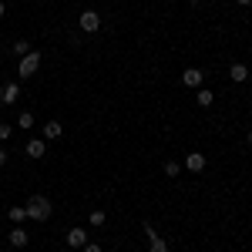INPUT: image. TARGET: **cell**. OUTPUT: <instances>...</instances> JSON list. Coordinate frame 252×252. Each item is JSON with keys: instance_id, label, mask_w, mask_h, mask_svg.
Returning a JSON list of instances; mask_svg holds the SVG:
<instances>
[{"instance_id": "cell-11", "label": "cell", "mask_w": 252, "mask_h": 252, "mask_svg": "<svg viewBox=\"0 0 252 252\" xmlns=\"http://www.w3.org/2000/svg\"><path fill=\"white\" fill-rule=\"evenodd\" d=\"M229 81H235V84H246V81H249V67L235 61L232 67H229Z\"/></svg>"}, {"instance_id": "cell-14", "label": "cell", "mask_w": 252, "mask_h": 252, "mask_svg": "<svg viewBox=\"0 0 252 252\" xmlns=\"http://www.w3.org/2000/svg\"><path fill=\"white\" fill-rule=\"evenodd\" d=\"M7 219H10L14 225H24V222H27V209H24V205H10V209H7Z\"/></svg>"}, {"instance_id": "cell-9", "label": "cell", "mask_w": 252, "mask_h": 252, "mask_svg": "<svg viewBox=\"0 0 252 252\" xmlns=\"http://www.w3.org/2000/svg\"><path fill=\"white\" fill-rule=\"evenodd\" d=\"M44 152H47V141H44V138H31V141L24 145V155L27 158H44Z\"/></svg>"}, {"instance_id": "cell-19", "label": "cell", "mask_w": 252, "mask_h": 252, "mask_svg": "<svg viewBox=\"0 0 252 252\" xmlns=\"http://www.w3.org/2000/svg\"><path fill=\"white\" fill-rule=\"evenodd\" d=\"M10 135H14V125H0V141H7Z\"/></svg>"}, {"instance_id": "cell-5", "label": "cell", "mask_w": 252, "mask_h": 252, "mask_svg": "<svg viewBox=\"0 0 252 252\" xmlns=\"http://www.w3.org/2000/svg\"><path fill=\"white\" fill-rule=\"evenodd\" d=\"M81 31H84V34H97V31H101V14H97V10H81Z\"/></svg>"}, {"instance_id": "cell-29", "label": "cell", "mask_w": 252, "mask_h": 252, "mask_svg": "<svg viewBox=\"0 0 252 252\" xmlns=\"http://www.w3.org/2000/svg\"><path fill=\"white\" fill-rule=\"evenodd\" d=\"M58 252H67V249H58Z\"/></svg>"}, {"instance_id": "cell-21", "label": "cell", "mask_w": 252, "mask_h": 252, "mask_svg": "<svg viewBox=\"0 0 252 252\" xmlns=\"http://www.w3.org/2000/svg\"><path fill=\"white\" fill-rule=\"evenodd\" d=\"M81 252H104V249H101L97 242H88V246H84V249H81Z\"/></svg>"}, {"instance_id": "cell-28", "label": "cell", "mask_w": 252, "mask_h": 252, "mask_svg": "<svg viewBox=\"0 0 252 252\" xmlns=\"http://www.w3.org/2000/svg\"><path fill=\"white\" fill-rule=\"evenodd\" d=\"M249 54H252V44H249Z\"/></svg>"}, {"instance_id": "cell-23", "label": "cell", "mask_w": 252, "mask_h": 252, "mask_svg": "<svg viewBox=\"0 0 252 252\" xmlns=\"http://www.w3.org/2000/svg\"><path fill=\"white\" fill-rule=\"evenodd\" d=\"M235 3H239V7H249V3H252V0H235Z\"/></svg>"}, {"instance_id": "cell-8", "label": "cell", "mask_w": 252, "mask_h": 252, "mask_svg": "<svg viewBox=\"0 0 252 252\" xmlns=\"http://www.w3.org/2000/svg\"><path fill=\"white\" fill-rule=\"evenodd\" d=\"M7 242H10L14 249H27L31 235H27V229H24V225H14V229H10V235H7Z\"/></svg>"}, {"instance_id": "cell-18", "label": "cell", "mask_w": 252, "mask_h": 252, "mask_svg": "<svg viewBox=\"0 0 252 252\" xmlns=\"http://www.w3.org/2000/svg\"><path fill=\"white\" fill-rule=\"evenodd\" d=\"M178 172H182L178 161H165V175H168V178H178Z\"/></svg>"}, {"instance_id": "cell-16", "label": "cell", "mask_w": 252, "mask_h": 252, "mask_svg": "<svg viewBox=\"0 0 252 252\" xmlns=\"http://www.w3.org/2000/svg\"><path fill=\"white\" fill-rule=\"evenodd\" d=\"M31 51H34V47H31V44H27V40H14V47H10V54H14V58H24V54H31Z\"/></svg>"}, {"instance_id": "cell-13", "label": "cell", "mask_w": 252, "mask_h": 252, "mask_svg": "<svg viewBox=\"0 0 252 252\" xmlns=\"http://www.w3.org/2000/svg\"><path fill=\"white\" fill-rule=\"evenodd\" d=\"M195 104H198V108H212V104H215V94L209 91V88H205V84L198 88V94H195Z\"/></svg>"}, {"instance_id": "cell-17", "label": "cell", "mask_w": 252, "mask_h": 252, "mask_svg": "<svg viewBox=\"0 0 252 252\" xmlns=\"http://www.w3.org/2000/svg\"><path fill=\"white\" fill-rule=\"evenodd\" d=\"M17 128H34V115H31V111H20L17 115Z\"/></svg>"}, {"instance_id": "cell-26", "label": "cell", "mask_w": 252, "mask_h": 252, "mask_svg": "<svg viewBox=\"0 0 252 252\" xmlns=\"http://www.w3.org/2000/svg\"><path fill=\"white\" fill-rule=\"evenodd\" d=\"M34 3H47V0H34Z\"/></svg>"}, {"instance_id": "cell-7", "label": "cell", "mask_w": 252, "mask_h": 252, "mask_svg": "<svg viewBox=\"0 0 252 252\" xmlns=\"http://www.w3.org/2000/svg\"><path fill=\"white\" fill-rule=\"evenodd\" d=\"M182 165H185V168H189L192 175H202V172H205V165H209V161H205V155H202V152H189Z\"/></svg>"}, {"instance_id": "cell-20", "label": "cell", "mask_w": 252, "mask_h": 252, "mask_svg": "<svg viewBox=\"0 0 252 252\" xmlns=\"http://www.w3.org/2000/svg\"><path fill=\"white\" fill-rule=\"evenodd\" d=\"M7 161H10V152H7V148H3V145H0V168H3V165H7Z\"/></svg>"}, {"instance_id": "cell-6", "label": "cell", "mask_w": 252, "mask_h": 252, "mask_svg": "<svg viewBox=\"0 0 252 252\" xmlns=\"http://www.w3.org/2000/svg\"><path fill=\"white\" fill-rule=\"evenodd\" d=\"M141 229H145V235H148V249H152V252H168V242L155 232V225H152V222H145Z\"/></svg>"}, {"instance_id": "cell-12", "label": "cell", "mask_w": 252, "mask_h": 252, "mask_svg": "<svg viewBox=\"0 0 252 252\" xmlns=\"http://www.w3.org/2000/svg\"><path fill=\"white\" fill-rule=\"evenodd\" d=\"M0 94H3V104H17L20 101V84H3Z\"/></svg>"}, {"instance_id": "cell-24", "label": "cell", "mask_w": 252, "mask_h": 252, "mask_svg": "<svg viewBox=\"0 0 252 252\" xmlns=\"http://www.w3.org/2000/svg\"><path fill=\"white\" fill-rule=\"evenodd\" d=\"M246 141H249V145H252V128H249V135H246Z\"/></svg>"}, {"instance_id": "cell-27", "label": "cell", "mask_w": 252, "mask_h": 252, "mask_svg": "<svg viewBox=\"0 0 252 252\" xmlns=\"http://www.w3.org/2000/svg\"><path fill=\"white\" fill-rule=\"evenodd\" d=\"M0 104H3V94H0Z\"/></svg>"}, {"instance_id": "cell-15", "label": "cell", "mask_w": 252, "mask_h": 252, "mask_svg": "<svg viewBox=\"0 0 252 252\" xmlns=\"http://www.w3.org/2000/svg\"><path fill=\"white\" fill-rule=\"evenodd\" d=\"M88 222H91L94 229H101V225L108 222V212H104V209H91V215H88Z\"/></svg>"}, {"instance_id": "cell-10", "label": "cell", "mask_w": 252, "mask_h": 252, "mask_svg": "<svg viewBox=\"0 0 252 252\" xmlns=\"http://www.w3.org/2000/svg\"><path fill=\"white\" fill-rule=\"evenodd\" d=\"M40 135H44V141H58V138L64 135V125H61V121H54V118H51V121H47V125H44V128H40Z\"/></svg>"}, {"instance_id": "cell-22", "label": "cell", "mask_w": 252, "mask_h": 252, "mask_svg": "<svg viewBox=\"0 0 252 252\" xmlns=\"http://www.w3.org/2000/svg\"><path fill=\"white\" fill-rule=\"evenodd\" d=\"M3 14H7V3H3V0H0V17H3Z\"/></svg>"}, {"instance_id": "cell-3", "label": "cell", "mask_w": 252, "mask_h": 252, "mask_svg": "<svg viewBox=\"0 0 252 252\" xmlns=\"http://www.w3.org/2000/svg\"><path fill=\"white\" fill-rule=\"evenodd\" d=\"M182 84H185L189 91H198V88L205 84V71H202V67H185V71H182Z\"/></svg>"}, {"instance_id": "cell-2", "label": "cell", "mask_w": 252, "mask_h": 252, "mask_svg": "<svg viewBox=\"0 0 252 252\" xmlns=\"http://www.w3.org/2000/svg\"><path fill=\"white\" fill-rule=\"evenodd\" d=\"M40 61H44V58H40V51H31V54H24V58L17 61V74H20L24 81L34 78V74L40 71Z\"/></svg>"}, {"instance_id": "cell-4", "label": "cell", "mask_w": 252, "mask_h": 252, "mask_svg": "<svg viewBox=\"0 0 252 252\" xmlns=\"http://www.w3.org/2000/svg\"><path fill=\"white\" fill-rule=\"evenodd\" d=\"M64 242H67V249H84V246L91 242V235L84 232L81 225H74V229H67V232H64Z\"/></svg>"}, {"instance_id": "cell-25", "label": "cell", "mask_w": 252, "mask_h": 252, "mask_svg": "<svg viewBox=\"0 0 252 252\" xmlns=\"http://www.w3.org/2000/svg\"><path fill=\"white\" fill-rule=\"evenodd\" d=\"M189 3H192V7H198V3H202V0H189Z\"/></svg>"}, {"instance_id": "cell-30", "label": "cell", "mask_w": 252, "mask_h": 252, "mask_svg": "<svg viewBox=\"0 0 252 252\" xmlns=\"http://www.w3.org/2000/svg\"><path fill=\"white\" fill-rule=\"evenodd\" d=\"M168 252H172V249H168Z\"/></svg>"}, {"instance_id": "cell-1", "label": "cell", "mask_w": 252, "mask_h": 252, "mask_svg": "<svg viewBox=\"0 0 252 252\" xmlns=\"http://www.w3.org/2000/svg\"><path fill=\"white\" fill-rule=\"evenodd\" d=\"M24 209H27V219H31V222H47L51 212H54V205H51L47 195H31Z\"/></svg>"}]
</instances>
